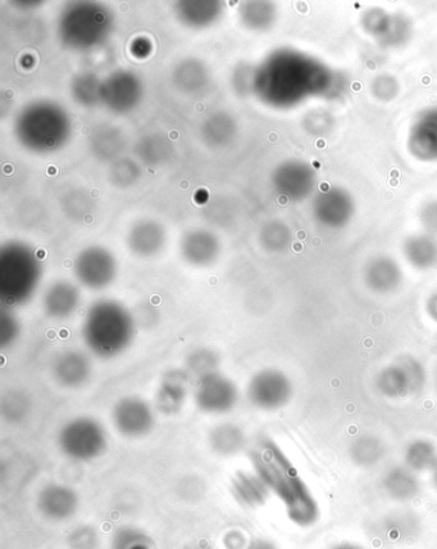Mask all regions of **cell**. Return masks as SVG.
I'll return each instance as SVG.
<instances>
[{
  "label": "cell",
  "instance_id": "1",
  "mask_svg": "<svg viewBox=\"0 0 437 549\" xmlns=\"http://www.w3.org/2000/svg\"><path fill=\"white\" fill-rule=\"evenodd\" d=\"M258 79L264 101L280 108L298 106L312 97L336 101L349 89L343 72L291 49L273 54Z\"/></svg>",
  "mask_w": 437,
  "mask_h": 549
},
{
  "label": "cell",
  "instance_id": "2",
  "mask_svg": "<svg viewBox=\"0 0 437 549\" xmlns=\"http://www.w3.org/2000/svg\"><path fill=\"white\" fill-rule=\"evenodd\" d=\"M250 462L270 492L280 499L291 523L307 529L320 520V506L293 462L279 444L259 439L249 452Z\"/></svg>",
  "mask_w": 437,
  "mask_h": 549
},
{
  "label": "cell",
  "instance_id": "3",
  "mask_svg": "<svg viewBox=\"0 0 437 549\" xmlns=\"http://www.w3.org/2000/svg\"><path fill=\"white\" fill-rule=\"evenodd\" d=\"M135 335L134 316L122 303L113 299L93 303L81 328L86 348L102 360L121 356L134 343Z\"/></svg>",
  "mask_w": 437,
  "mask_h": 549
},
{
  "label": "cell",
  "instance_id": "4",
  "mask_svg": "<svg viewBox=\"0 0 437 549\" xmlns=\"http://www.w3.org/2000/svg\"><path fill=\"white\" fill-rule=\"evenodd\" d=\"M42 266L33 249L24 243H9L0 257V293L8 305H25L38 289Z\"/></svg>",
  "mask_w": 437,
  "mask_h": 549
},
{
  "label": "cell",
  "instance_id": "5",
  "mask_svg": "<svg viewBox=\"0 0 437 549\" xmlns=\"http://www.w3.org/2000/svg\"><path fill=\"white\" fill-rule=\"evenodd\" d=\"M57 443L59 451L70 460L91 462L106 453L108 434L94 417L79 416L62 426Z\"/></svg>",
  "mask_w": 437,
  "mask_h": 549
},
{
  "label": "cell",
  "instance_id": "6",
  "mask_svg": "<svg viewBox=\"0 0 437 549\" xmlns=\"http://www.w3.org/2000/svg\"><path fill=\"white\" fill-rule=\"evenodd\" d=\"M429 380L426 366L416 357L403 356L386 366L377 375L376 388L382 396L405 398L425 390Z\"/></svg>",
  "mask_w": 437,
  "mask_h": 549
},
{
  "label": "cell",
  "instance_id": "7",
  "mask_svg": "<svg viewBox=\"0 0 437 549\" xmlns=\"http://www.w3.org/2000/svg\"><path fill=\"white\" fill-rule=\"evenodd\" d=\"M249 402L258 410L275 412L289 405L294 387L288 375L277 369H263L249 380Z\"/></svg>",
  "mask_w": 437,
  "mask_h": 549
},
{
  "label": "cell",
  "instance_id": "8",
  "mask_svg": "<svg viewBox=\"0 0 437 549\" xmlns=\"http://www.w3.org/2000/svg\"><path fill=\"white\" fill-rule=\"evenodd\" d=\"M239 402L236 384L220 372L198 379L194 390V403L206 415L229 414Z\"/></svg>",
  "mask_w": 437,
  "mask_h": 549
},
{
  "label": "cell",
  "instance_id": "9",
  "mask_svg": "<svg viewBox=\"0 0 437 549\" xmlns=\"http://www.w3.org/2000/svg\"><path fill=\"white\" fill-rule=\"evenodd\" d=\"M112 424L117 433L129 439L147 437L156 425V415L145 399L127 396L115 403L112 408Z\"/></svg>",
  "mask_w": 437,
  "mask_h": 549
},
{
  "label": "cell",
  "instance_id": "10",
  "mask_svg": "<svg viewBox=\"0 0 437 549\" xmlns=\"http://www.w3.org/2000/svg\"><path fill=\"white\" fill-rule=\"evenodd\" d=\"M312 213L323 228L343 229L354 217V198L341 186H329L314 197Z\"/></svg>",
  "mask_w": 437,
  "mask_h": 549
},
{
  "label": "cell",
  "instance_id": "11",
  "mask_svg": "<svg viewBox=\"0 0 437 549\" xmlns=\"http://www.w3.org/2000/svg\"><path fill=\"white\" fill-rule=\"evenodd\" d=\"M117 263L111 252L102 247H90L75 261V275L81 285L90 290L106 289L115 281Z\"/></svg>",
  "mask_w": 437,
  "mask_h": 549
},
{
  "label": "cell",
  "instance_id": "12",
  "mask_svg": "<svg viewBox=\"0 0 437 549\" xmlns=\"http://www.w3.org/2000/svg\"><path fill=\"white\" fill-rule=\"evenodd\" d=\"M273 184L282 197L291 202L307 199L317 186V172L304 161L282 163L273 175Z\"/></svg>",
  "mask_w": 437,
  "mask_h": 549
},
{
  "label": "cell",
  "instance_id": "13",
  "mask_svg": "<svg viewBox=\"0 0 437 549\" xmlns=\"http://www.w3.org/2000/svg\"><path fill=\"white\" fill-rule=\"evenodd\" d=\"M36 507L44 519L52 523H66L79 511V493L65 484H48L40 490Z\"/></svg>",
  "mask_w": 437,
  "mask_h": 549
},
{
  "label": "cell",
  "instance_id": "14",
  "mask_svg": "<svg viewBox=\"0 0 437 549\" xmlns=\"http://www.w3.org/2000/svg\"><path fill=\"white\" fill-rule=\"evenodd\" d=\"M93 374L90 358L79 349H66L58 353L52 362V376L59 387L79 389L84 387Z\"/></svg>",
  "mask_w": 437,
  "mask_h": 549
},
{
  "label": "cell",
  "instance_id": "15",
  "mask_svg": "<svg viewBox=\"0 0 437 549\" xmlns=\"http://www.w3.org/2000/svg\"><path fill=\"white\" fill-rule=\"evenodd\" d=\"M408 151L418 161H437V107L427 108L413 121Z\"/></svg>",
  "mask_w": 437,
  "mask_h": 549
},
{
  "label": "cell",
  "instance_id": "16",
  "mask_svg": "<svg viewBox=\"0 0 437 549\" xmlns=\"http://www.w3.org/2000/svg\"><path fill=\"white\" fill-rule=\"evenodd\" d=\"M189 383L190 375L185 369L167 371L157 389V411L166 416L179 414L188 399Z\"/></svg>",
  "mask_w": 437,
  "mask_h": 549
},
{
  "label": "cell",
  "instance_id": "17",
  "mask_svg": "<svg viewBox=\"0 0 437 549\" xmlns=\"http://www.w3.org/2000/svg\"><path fill=\"white\" fill-rule=\"evenodd\" d=\"M404 279L402 267L389 256L373 257L364 267V283L377 294L396 292Z\"/></svg>",
  "mask_w": 437,
  "mask_h": 549
},
{
  "label": "cell",
  "instance_id": "18",
  "mask_svg": "<svg viewBox=\"0 0 437 549\" xmlns=\"http://www.w3.org/2000/svg\"><path fill=\"white\" fill-rule=\"evenodd\" d=\"M80 306V292L68 281L50 285L43 297V310L49 319L65 321L75 315Z\"/></svg>",
  "mask_w": 437,
  "mask_h": 549
},
{
  "label": "cell",
  "instance_id": "19",
  "mask_svg": "<svg viewBox=\"0 0 437 549\" xmlns=\"http://www.w3.org/2000/svg\"><path fill=\"white\" fill-rule=\"evenodd\" d=\"M181 254L190 265L198 267L211 266L220 254V242L211 231H191L182 239Z\"/></svg>",
  "mask_w": 437,
  "mask_h": 549
},
{
  "label": "cell",
  "instance_id": "20",
  "mask_svg": "<svg viewBox=\"0 0 437 549\" xmlns=\"http://www.w3.org/2000/svg\"><path fill=\"white\" fill-rule=\"evenodd\" d=\"M232 498L245 510H257L268 502L270 489L256 473L238 471L231 479Z\"/></svg>",
  "mask_w": 437,
  "mask_h": 549
},
{
  "label": "cell",
  "instance_id": "21",
  "mask_svg": "<svg viewBox=\"0 0 437 549\" xmlns=\"http://www.w3.org/2000/svg\"><path fill=\"white\" fill-rule=\"evenodd\" d=\"M405 260L420 271H430L437 267V237L429 233L409 235L403 243Z\"/></svg>",
  "mask_w": 437,
  "mask_h": 549
},
{
  "label": "cell",
  "instance_id": "22",
  "mask_svg": "<svg viewBox=\"0 0 437 549\" xmlns=\"http://www.w3.org/2000/svg\"><path fill=\"white\" fill-rule=\"evenodd\" d=\"M130 251L139 257H153L166 243V231L156 221H141L129 234Z\"/></svg>",
  "mask_w": 437,
  "mask_h": 549
},
{
  "label": "cell",
  "instance_id": "23",
  "mask_svg": "<svg viewBox=\"0 0 437 549\" xmlns=\"http://www.w3.org/2000/svg\"><path fill=\"white\" fill-rule=\"evenodd\" d=\"M384 488L386 493L396 501H409L417 497L421 490V482L417 473L407 466L391 467L384 475Z\"/></svg>",
  "mask_w": 437,
  "mask_h": 549
},
{
  "label": "cell",
  "instance_id": "24",
  "mask_svg": "<svg viewBox=\"0 0 437 549\" xmlns=\"http://www.w3.org/2000/svg\"><path fill=\"white\" fill-rule=\"evenodd\" d=\"M209 447L221 457L239 455L247 443L243 429L232 423H223L215 426L208 435Z\"/></svg>",
  "mask_w": 437,
  "mask_h": 549
},
{
  "label": "cell",
  "instance_id": "25",
  "mask_svg": "<svg viewBox=\"0 0 437 549\" xmlns=\"http://www.w3.org/2000/svg\"><path fill=\"white\" fill-rule=\"evenodd\" d=\"M437 464V447L429 439H414L404 452V465L414 473L432 471Z\"/></svg>",
  "mask_w": 437,
  "mask_h": 549
},
{
  "label": "cell",
  "instance_id": "26",
  "mask_svg": "<svg viewBox=\"0 0 437 549\" xmlns=\"http://www.w3.org/2000/svg\"><path fill=\"white\" fill-rule=\"evenodd\" d=\"M109 549H156L153 538L134 525H121L109 539Z\"/></svg>",
  "mask_w": 437,
  "mask_h": 549
},
{
  "label": "cell",
  "instance_id": "27",
  "mask_svg": "<svg viewBox=\"0 0 437 549\" xmlns=\"http://www.w3.org/2000/svg\"><path fill=\"white\" fill-rule=\"evenodd\" d=\"M259 240L266 251L281 253L290 247L293 242V233L284 222L271 221L263 226Z\"/></svg>",
  "mask_w": 437,
  "mask_h": 549
},
{
  "label": "cell",
  "instance_id": "28",
  "mask_svg": "<svg viewBox=\"0 0 437 549\" xmlns=\"http://www.w3.org/2000/svg\"><path fill=\"white\" fill-rule=\"evenodd\" d=\"M385 448L379 439L363 435L352 444L350 455L355 464L363 467L376 465L384 457Z\"/></svg>",
  "mask_w": 437,
  "mask_h": 549
},
{
  "label": "cell",
  "instance_id": "29",
  "mask_svg": "<svg viewBox=\"0 0 437 549\" xmlns=\"http://www.w3.org/2000/svg\"><path fill=\"white\" fill-rule=\"evenodd\" d=\"M412 35L413 24L411 18L403 15V13H395L388 33L377 43L386 49L402 48L412 39Z\"/></svg>",
  "mask_w": 437,
  "mask_h": 549
},
{
  "label": "cell",
  "instance_id": "30",
  "mask_svg": "<svg viewBox=\"0 0 437 549\" xmlns=\"http://www.w3.org/2000/svg\"><path fill=\"white\" fill-rule=\"evenodd\" d=\"M220 366V357L215 351L208 348H199L191 352L185 362V370L189 375L197 376L198 379L204 376L215 374Z\"/></svg>",
  "mask_w": 437,
  "mask_h": 549
},
{
  "label": "cell",
  "instance_id": "31",
  "mask_svg": "<svg viewBox=\"0 0 437 549\" xmlns=\"http://www.w3.org/2000/svg\"><path fill=\"white\" fill-rule=\"evenodd\" d=\"M391 21H393V15L381 7L368 8L361 16V26L364 33L372 36L377 42L388 33Z\"/></svg>",
  "mask_w": 437,
  "mask_h": 549
},
{
  "label": "cell",
  "instance_id": "32",
  "mask_svg": "<svg viewBox=\"0 0 437 549\" xmlns=\"http://www.w3.org/2000/svg\"><path fill=\"white\" fill-rule=\"evenodd\" d=\"M30 398L22 390H9L3 397L2 411L4 417L11 423H20L29 414Z\"/></svg>",
  "mask_w": 437,
  "mask_h": 549
},
{
  "label": "cell",
  "instance_id": "33",
  "mask_svg": "<svg viewBox=\"0 0 437 549\" xmlns=\"http://www.w3.org/2000/svg\"><path fill=\"white\" fill-rule=\"evenodd\" d=\"M303 126L311 135L326 136L335 129V116L323 108H316V110L309 111L304 117Z\"/></svg>",
  "mask_w": 437,
  "mask_h": 549
},
{
  "label": "cell",
  "instance_id": "34",
  "mask_svg": "<svg viewBox=\"0 0 437 549\" xmlns=\"http://www.w3.org/2000/svg\"><path fill=\"white\" fill-rule=\"evenodd\" d=\"M372 97L382 103L393 102L400 92V84L395 76L380 74L373 77L370 86Z\"/></svg>",
  "mask_w": 437,
  "mask_h": 549
},
{
  "label": "cell",
  "instance_id": "35",
  "mask_svg": "<svg viewBox=\"0 0 437 549\" xmlns=\"http://www.w3.org/2000/svg\"><path fill=\"white\" fill-rule=\"evenodd\" d=\"M67 543L71 549H98L99 535L93 526L80 525L68 535Z\"/></svg>",
  "mask_w": 437,
  "mask_h": 549
},
{
  "label": "cell",
  "instance_id": "36",
  "mask_svg": "<svg viewBox=\"0 0 437 549\" xmlns=\"http://www.w3.org/2000/svg\"><path fill=\"white\" fill-rule=\"evenodd\" d=\"M245 13V21L250 22L254 29H267L276 18L275 7L271 3H253Z\"/></svg>",
  "mask_w": 437,
  "mask_h": 549
},
{
  "label": "cell",
  "instance_id": "37",
  "mask_svg": "<svg viewBox=\"0 0 437 549\" xmlns=\"http://www.w3.org/2000/svg\"><path fill=\"white\" fill-rule=\"evenodd\" d=\"M21 335V324L12 313H3L0 320V343L6 348L17 342Z\"/></svg>",
  "mask_w": 437,
  "mask_h": 549
},
{
  "label": "cell",
  "instance_id": "38",
  "mask_svg": "<svg viewBox=\"0 0 437 549\" xmlns=\"http://www.w3.org/2000/svg\"><path fill=\"white\" fill-rule=\"evenodd\" d=\"M418 219H420L425 233L437 237V199H431V201L422 204L420 212H418Z\"/></svg>",
  "mask_w": 437,
  "mask_h": 549
},
{
  "label": "cell",
  "instance_id": "39",
  "mask_svg": "<svg viewBox=\"0 0 437 549\" xmlns=\"http://www.w3.org/2000/svg\"><path fill=\"white\" fill-rule=\"evenodd\" d=\"M223 544H225L227 549H245L248 541L239 530H231V532L227 533L225 538H223Z\"/></svg>",
  "mask_w": 437,
  "mask_h": 549
},
{
  "label": "cell",
  "instance_id": "40",
  "mask_svg": "<svg viewBox=\"0 0 437 549\" xmlns=\"http://www.w3.org/2000/svg\"><path fill=\"white\" fill-rule=\"evenodd\" d=\"M245 549H279L275 542L267 538H254L249 541Z\"/></svg>",
  "mask_w": 437,
  "mask_h": 549
},
{
  "label": "cell",
  "instance_id": "41",
  "mask_svg": "<svg viewBox=\"0 0 437 549\" xmlns=\"http://www.w3.org/2000/svg\"><path fill=\"white\" fill-rule=\"evenodd\" d=\"M426 312L430 319L437 324V290L431 293L426 301Z\"/></svg>",
  "mask_w": 437,
  "mask_h": 549
},
{
  "label": "cell",
  "instance_id": "42",
  "mask_svg": "<svg viewBox=\"0 0 437 549\" xmlns=\"http://www.w3.org/2000/svg\"><path fill=\"white\" fill-rule=\"evenodd\" d=\"M331 549H364V548L361 546H358V544L341 543V544H338V546H335L334 548H331Z\"/></svg>",
  "mask_w": 437,
  "mask_h": 549
},
{
  "label": "cell",
  "instance_id": "43",
  "mask_svg": "<svg viewBox=\"0 0 437 549\" xmlns=\"http://www.w3.org/2000/svg\"><path fill=\"white\" fill-rule=\"evenodd\" d=\"M431 478H432V484H434V487L437 489V464L435 465L434 469L431 471Z\"/></svg>",
  "mask_w": 437,
  "mask_h": 549
},
{
  "label": "cell",
  "instance_id": "44",
  "mask_svg": "<svg viewBox=\"0 0 437 549\" xmlns=\"http://www.w3.org/2000/svg\"><path fill=\"white\" fill-rule=\"evenodd\" d=\"M432 379H434V387L437 393V364L434 367V372H432Z\"/></svg>",
  "mask_w": 437,
  "mask_h": 549
},
{
  "label": "cell",
  "instance_id": "45",
  "mask_svg": "<svg viewBox=\"0 0 437 549\" xmlns=\"http://www.w3.org/2000/svg\"><path fill=\"white\" fill-rule=\"evenodd\" d=\"M435 344H436V348H437V335H436V338H435Z\"/></svg>",
  "mask_w": 437,
  "mask_h": 549
},
{
  "label": "cell",
  "instance_id": "46",
  "mask_svg": "<svg viewBox=\"0 0 437 549\" xmlns=\"http://www.w3.org/2000/svg\"><path fill=\"white\" fill-rule=\"evenodd\" d=\"M200 549H208V548H200Z\"/></svg>",
  "mask_w": 437,
  "mask_h": 549
}]
</instances>
